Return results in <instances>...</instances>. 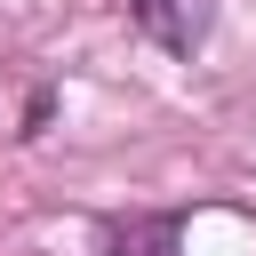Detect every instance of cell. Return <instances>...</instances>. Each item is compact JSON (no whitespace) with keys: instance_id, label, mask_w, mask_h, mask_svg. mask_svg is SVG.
Instances as JSON below:
<instances>
[{"instance_id":"6da1fadb","label":"cell","mask_w":256,"mask_h":256,"mask_svg":"<svg viewBox=\"0 0 256 256\" xmlns=\"http://www.w3.org/2000/svg\"><path fill=\"white\" fill-rule=\"evenodd\" d=\"M128 16H136L168 56H192V48L208 40V24H216V0H128Z\"/></svg>"},{"instance_id":"7a4b0ae2","label":"cell","mask_w":256,"mask_h":256,"mask_svg":"<svg viewBox=\"0 0 256 256\" xmlns=\"http://www.w3.org/2000/svg\"><path fill=\"white\" fill-rule=\"evenodd\" d=\"M176 248V216H136L104 232V256H168Z\"/></svg>"}]
</instances>
